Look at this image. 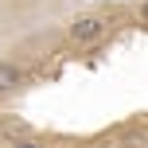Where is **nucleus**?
<instances>
[{
  "mask_svg": "<svg viewBox=\"0 0 148 148\" xmlns=\"http://www.w3.org/2000/svg\"><path fill=\"white\" fill-rule=\"evenodd\" d=\"M101 35H105V20L101 16H78L70 23V39L74 43H97Z\"/></svg>",
  "mask_w": 148,
  "mask_h": 148,
  "instance_id": "obj_1",
  "label": "nucleus"
},
{
  "mask_svg": "<svg viewBox=\"0 0 148 148\" xmlns=\"http://www.w3.org/2000/svg\"><path fill=\"white\" fill-rule=\"evenodd\" d=\"M140 20L148 23V0H144V4H140Z\"/></svg>",
  "mask_w": 148,
  "mask_h": 148,
  "instance_id": "obj_4",
  "label": "nucleus"
},
{
  "mask_svg": "<svg viewBox=\"0 0 148 148\" xmlns=\"http://www.w3.org/2000/svg\"><path fill=\"white\" fill-rule=\"evenodd\" d=\"M12 148H43L39 140H12Z\"/></svg>",
  "mask_w": 148,
  "mask_h": 148,
  "instance_id": "obj_3",
  "label": "nucleus"
},
{
  "mask_svg": "<svg viewBox=\"0 0 148 148\" xmlns=\"http://www.w3.org/2000/svg\"><path fill=\"white\" fill-rule=\"evenodd\" d=\"M20 82H23L20 66H12V62H0V94H12Z\"/></svg>",
  "mask_w": 148,
  "mask_h": 148,
  "instance_id": "obj_2",
  "label": "nucleus"
}]
</instances>
